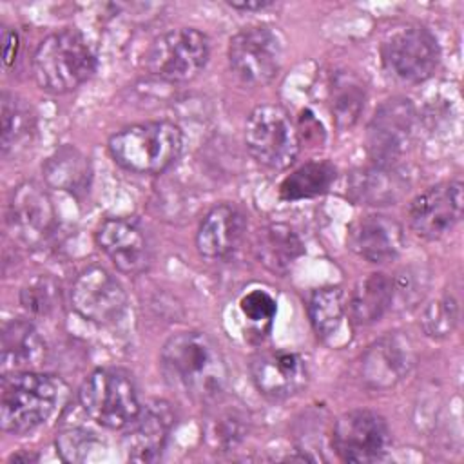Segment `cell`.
<instances>
[{"label":"cell","mask_w":464,"mask_h":464,"mask_svg":"<svg viewBox=\"0 0 464 464\" xmlns=\"http://www.w3.org/2000/svg\"><path fill=\"white\" fill-rule=\"evenodd\" d=\"M165 377L188 397L212 402L225 395L228 366L218 344L203 332H178L161 348Z\"/></svg>","instance_id":"6da1fadb"},{"label":"cell","mask_w":464,"mask_h":464,"mask_svg":"<svg viewBox=\"0 0 464 464\" xmlns=\"http://www.w3.org/2000/svg\"><path fill=\"white\" fill-rule=\"evenodd\" d=\"M62 397L60 379L34 370L2 375L0 424L13 435H25L54 413Z\"/></svg>","instance_id":"7a4b0ae2"},{"label":"cell","mask_w":464,"mask_h":464,"mask_svg":"<svg viewBox=\"0 0 464 464\" xmlns=\"http://www.w3.org/2000/svg\"><path fill=\"white\" fill-rule=\"evenodd\" d=\"M96 69L94 54L85 36L65 27L45 36L33 54V76L40 89L63 94L85 83Z\"/></svg>","instance_id":"3957f363"},{"label":"cell","mask_w":464,"mask_h":464,"mask_svg":"<svg viewBox=\"0 0 464 464\" xmlns=\"http://www.w3.org/2000/svg\"><path fill=\"white\" fill-rule=\"evenodd\" d=\"M181 129L170 121H145L121 129L109 140L112 160L136 174H160L181 154Z\"/></svg>","instance_id":"277c9868"},{"label":"cell","mask_w":464,"mask_h":464,"mask_svg":"<svg viewBox=\"0 0 464 464\" xmlns=\"http://www.w3.org/2000/svg\"><path fill=\"white\" fill-rule=\"evenodd\" d=\"M78 401L94 422L111 430L127 428L141 411L134 379L121 368H98L89 373Z\"/></svg>","instance_id":"5b68a950"},{"label":"cell","mask_w":464,"mask_h":464,"mask_svg":"<svg viewBox=\"0 0 464 464\" xmlns=\"http://www.w3.org/2000/svg\"><path fill=\"white\" fill-rule=\"evenodd\" d=\"M245 143L250 156L274 170L294 163L299 152V134L288 112L276 103L257 105L245 123Z\"/></svg>","instance_id":"8992f818"},{"label":"cell","mask_w":464,"mask_h":464,"mask_svg":"<svg viewBox=\"0 0 464 464\" xmlns=\"http://www.w3.org/2000/svg\"><path fill=\"white\" fill-rule=\"evenodd\" d=\"M210 44L194 27L170 29L152 40L145 53L147 71L165 82H188L207 65Z\"/></svg>","instance_id":"52a82bcc"},{"label":"cell","mask_w":464,"mask_h":464,"mask_svg":"<svg viewBox=\"0 0 464 464\" xmlns=\"http://www.w3.org/2000/svg\"><path fill=\"white\" fill-rule=\"evenodd\" d=\"M440 60L437 38L422 25L392 31L381 45V62L390 76L402 83L428 80Z\"/></svg>","instance_id":"ba28073f"},{"label":"cell","mask_w":464,"mask_h":464,"mask_svg":"<svg viewBox=\"0 0 464 464\" xmlns=\"http://www.w3.org/2000/svg\"><path fill=\"white\" fill-rule=\"evenodd\" d=\"M283 62V42L277 31L257 25L236 33L228 44V63L246 85H265L274 80Z\"/></svg>","instance_id":"9c48e42d"},{"label":"cell","mask_w":464,"mask_h":464,"mask_svg":"<svg viewBox=\"0 0 464 464\" xmlns=\"http://www.w3.org/2000/svg\"><path fill=\"white\" fill-rule=\"evenodd\" d=\"M386 420L370 410L343 413L332 430V446L344 462H375L390 450Z\"/></svg>","instance_id":"30bf717a"},{"label":"cell","mask_w":464,"mask_h":464,"mask_svg":"<svg viewBox=\"0 0 464 464\" xmlns=\"http://www.w3.org/2000/svg\"><path fill=\"white\" fill-rule=\"evenodd\" d=\"M71 304L85 321L111 324L127 308V294L121 283L105 268L92 265L78 274L71 286Z\"/></svg>","instance_id":"8fae6325"},{"label":"cell","mask_w":464,"mask_h":464,"mask_svg":"<svg viewBox=\"0 0 464 464\" xmlns=\"http://www.w3.org/2000/svg\"><path fill=\"white\" fill-rule=\"evenodd\" d=\"M415 127V109L410 100H386L373 114L366 145L377 165H397V160L406 152Z\"/></svg>","instance_id":"7c38bea8"},{"label":"cell","mask_w":464,"mask_h":464,"mask_svg":"<svg viewBox=\"0 0 464 464\" xmlns=\"http://www.w3.org/2000/svg\"><path fill=\"white\" fill-rule=\"evenodd\" d=\"M7 225L24 245H44L56 227V212L49 194L34 181L20 183L9 198Z\"/></svg>","instance_id":"4fadbf2b"},{"label":"cell","mask_w":464,"mask_h":464,"mask_svg":"<svg viewBox=\"0 0 464 464\" xmlns=\"http://www.w3.org/2000/svg\"><path fill=\"white\" fill-rule=\"evenodd\" d=\"M462 183L457 179L437 183L410 203L408 216L413 232L424 239L446 236L462 218Z\"/></svg>","instance_id":"5bb4252c"},{"label":"cell","mask_w":464,"mask_h":464,"mask_svg":"<svg viewBox=\"0 0 464 464\" xmlns=\"http://www.w3.org/2000/svg\"><path fill=\"white\" fill-rule=\"evenodd\" d=\"M250 373L259 393L276 401L299 393L308 382L304 357L285 350L256 353L250 362Z\"/></svg>","instance_id":"9a60e30c"},{"label":"cell","mask_w":464,"mask_h":464,"mask_svg":"<svg viewBox=\"0 0 464 464\" xmlns=\"http://www.w3.org/2000/svg\"><path fill=\"white\" fill-rule=\"evenodd\" d=\"M413 366V348L408 337L386 334L379 337L362 355L361 375L373 390H388L404 379Z\"/></svg>","instance_id":"2e32d148"},{"label":"cell","mask_w":464,"mask_h":464,"mask_svg":"<svg viewBox=\"0 0 464 464\" xmlns=\"http://www.w3.org/2000/svg\"><path fill=\"white\" fill-rule=\"evenodd\" d=\"M402 227L390 216L366 214L348 227L346 243L352 252L370 263H388L402 248Z\"/></svg>","instance_id":"e0dca14e"},{"label":"cell","mask_w":464,"mask_h":464,"mask_svg":"<svg viewBox=\"0 0 464 464\" xmlns=\"http://www.w3.org/2000/svg\"><path fill=\"white\" fill-rule=\"evenodd\" d=\"M96 243L125 274H138L150 263V246L143 230L123 218H109L96 230Z\"/></svg>","instance_id":"ac0fdd59"},{"label":"cell","mask_w":464,"mask_h":464,"mask_svg":"<svg viewBox=\"0 0 464 464\" xmlns=\"http://www.w3.org/2000/svg\"><path fill=\"white\" fill-rule=\"evenodd\" d=\"M174 426V411L169 402L154 401L141 408L138 417L127 426L125 451L130 460L150 462L156 460Z\"/></svg>","instance_id":"d6986e66"},{"label":"cell","mask_w":464,"mask_h":464,"mask_svg":"<svg viewBox=\"0 0 464 464\" xmlns=\"http://www.w3.org/2000/svg\"><path fill=\"white\" fill-rule=\"evenodd\" d=\"M245 228V216L236 205H216L199 223L196 246L199 254L208 259H223L237 248Z\"/></svg>","instance_id":"ffe728a7"},{"label":"cell","mask_w":464,"mask_h":464,"mask_svg":"<svg viewBox=\"0 0 464 464\" xmlns=\"http://www.w3.org/2000/svg\"><path fill=\"white\" fill-rule=\"evenodd\" d=\"M2 375L36 368L45 355V343L33 323L13 319L4 324L0 344Z\"/></svg>","instance_id":"44dd1931"},{"label":"cell","mask_w":464,"mask_h":464,"mask_svg":"<svg viewBox=\"0 0 464 464\" xmlns=\"http://www.w3.org/2000/svg\"><path fill=\"white\" fill-rule=\"evenodd\" d=\"M406 187V178L395 165L373 163L350 176L348 194L357 203L390 205L404 194Z\"/></svg>","instance_id":"7402d4cb"},{"label":"cell","mask_w":464,"mask_h":464,"mask_svg":"<svg viewBox=\"0 0 464 464\" xmlns=\"http://www.w3.org/2000/svg\"><path fill=\"white\" fill-rule=\"evenodd\" d=\"M212 408L207 413L203 437L214 451H228L236 448L248 431V413L243 404L227 401L225 395L210 402Z\"/></svg>","instance_id":"603a6c76"},{"label":"cell","mask_w":464,"mask_h":464,"mask_svg":"<svg viewBox=\"0 0 464 464\" xmlns=\"http://www.w3.org/2000/svg\"><path fill=\"white\" fill-rule=\"evenodd\" d=\"M259 263L276 274H286L290 266L304 254L301 237L283 223H274L259 230L256 239Z\"/></svg>","instance_id":"cb8c5ba5"},{"label":"cell","mask_w":464,"mask_h":464,"mask_svg":"<svg viewBox=\"0 0 464 464\" xmlns=\"http://www.w3.org/2000/svg\"><path fill=\"white\" fill-rule=\"evenodd\" d=\"M392 279L384 274H370L361 279L350 295V314L357 324L379 321L392 306Z\"/></svg>","instance_id":"d4e9b609"},{"label":"cell","mask_w":464,"mask_h":464,"mask_svg":"<svg viewBox=\"0 0 464 464\" xmlns=\"http://www.w3.org/2000/svg\"><path fill=\"white\" fill-rule=\"evenodd\" d=\"M44 176L49 185L78 194L89 185L91 167L87 158L78 149L62 147L45 161Z\"/></svg>","instance_id":"484cf974"},{"label":"cell","mask_w":464,"mask_h":464,"mask_svg":"<svg viewBox=\"0 0 464 464\" xmlns=\"http://www.w3.org/2000/svg\"><path fill=\"white\" fill-rule=\"evenodd\" d=\"M364 85L352 72H337L328 85V102L337 129L352 127L364 107Z\"/></svg>","instance_id":"4316f807"},{"label":"cell","mask_w":464,"mask_h":464,"mask_svg":"<svg viewBox=\"0 0 464 464\" xmlns=\"http://www.w3.org/2000/svg\"><path fill=\"white\" fill-rule=\"evenodd\" d=\"M335 176V167L330 161H308L281 181L279 198L299 201L321 196L330 188Z\"/></svg>","instance_id":"83f0119b"},{"label":"cell","mask_w":464,"mask_h":464,"mask_svg":"<svg viewBox=\"0 0 464 464\" xmlns=\"http://www.w3.org/2000/svg\"><path fill=\"white\" fill-rule=\"evenodd\" d=\"M34 116L25 100L16 94L2 92V152L7 156L22 149L33 134Z\"/></svg>","instance_id":"f1b7e54d"},{"label":"cell","mask_w":464,"mask_h":464,"mask_svg":"<svg viewBox=\"0 0 464 464\" xmlns=\"http://www.w3.org/2000/svg\"><path fill=\"white\" fill-rule=\"evenodd\" d=\"M344 314L346 304L339 286H323L312 292L308 299V317L317 337H332L341 328Z\"/></svg>","instance_id":"f546056e"},{"label":"cell","mask_w":464,"mask_h":464,"mask_svg":"<svg viewBox=\"0 0 464 464\" xmlns=\"http://www.w3.org/2000/svg\"><path fill=\"white\" fill-rule=\"evenodd\" d=\"M60 288L49 276H34L20 290L22 306L33 315H47L56 308Z\"/></svg>","instance_id":"4dcf8cb0"},{"label":"cell","mask_w":464,"mask_h":464,"mask_svg":"<svg viewBox=\"0 0 464 464\" xmlns=\"http://www.w3.org/2000/svg\"><path fill=\"white\" fill-rule=\"evenodd\" d=\"M459 321V304L451 295L430 303L420 315V326L428 337L444 339L451 335Z\"/></svg>","instance_id":"1f68e13d"},{"label":"cell","mask_w":464,"mask_h":464,"mask_svg":"<svg viewBox=\"0 0 464 464\" xmlns=\"http://www.w3.org/2000/svg\"><path fill=\"white\" fill-rule=\"evenodd\" d=\"M94 433L83 428H67L56 435V450L67 462H80L87 459V453L94 448Z\"/></svg>","instance_id":"d6a6232c"},{"label":"cell","mask_w":464,"mask_h":464,"mask_svg":"<svg viewBox=\"0 0 464 464\" xmlns=\"http://www.w3.org/2000/svg\"><path fill=\"white\" fill-rule=\"evenodd\" d=\"M239 308L250 323H254V324H270L276 312H277V303L268 292L252 290V292H248L241 297Z\"/></svg>","instance_id":"836d02e7"},{"label":"cell","mask_w":464,"mask_h":464,"mask_svg":"<svg viewBox=\"0 0 464 464\" xmlns=\"http://www.w3.org/2000/svg\"><path fill=\"white\" fill-rule=\"evenodd\" d=\"M2 42H4V63L11 65L16 60V53H18V34L16 31L11 29H4L2 31Z\"/></svg>","instance_id":"e575fe53"},{"label":"cell","mask_w":464,"mask_h":464,"mask_svg":"<svg viewBox=\"0 0 464 464\" xmlns=\"http://www.w3.org/2000/svg\"><path fill=\"white\" fill-rule=\"evenodd\" d=\"M232 9L237 11H261L265 7H270L272 2L270 0H241V2H227Z\"/></svg>","instance_id":"d590c367"}]
</instances>
